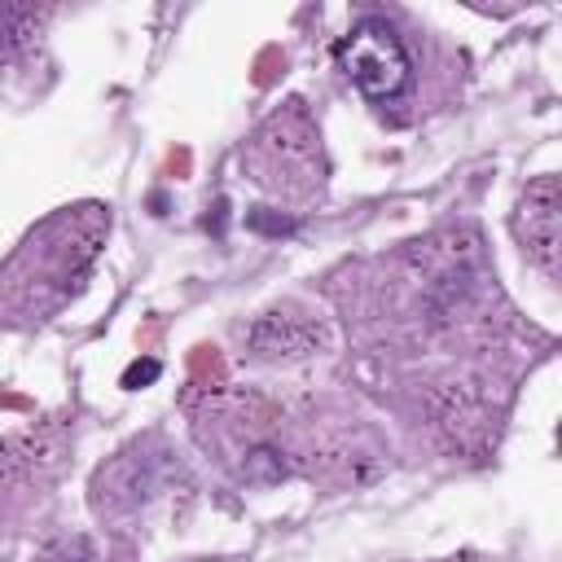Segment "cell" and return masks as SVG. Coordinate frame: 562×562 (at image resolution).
Wrapping results in <instances>:
<instances>
[{"label": "cell", "mask_w": 562, "mask_h": 562, "mask_svg": "<svg viewBox=\"0 0 562 562\" xmlns=\"http://www.w3.org/2000/svg\"><path fill=\"white\" fill-rule=\"evenodd\" d=\"M158 378V360H136L127 373H123V386H136V382H154Z\"/></svg>", "instance_id": "cell-6"}, {"label": "cell", "mask_w": 562, "mask_h": 562, "mask_svg": "<svg viewBox=\"0 0 562 562\" xmlns=\"http://www.w3.org/2000/svg\"><path fill=\"white\" fill-rule=\"evenodd\" d=\"M338 61L347 70V79L373 97V101H386V97H400L404 83H408V48L404 40L382 22V18H364L356 22L342 44H338Z\"/></svg>", "instance_id": "cell-2"}, {"label": "cell", "mask_w": 562, "mask_h": 562, "mask_svg": "<svg viewBox=\"0 0 562 562\" xmlns=\"http://www.w3.org/2000/svg\"><path fill=\"white\" fill-rule=\"evenodd\" d=\"M518 237L527 241V255L544 268L558 272V237H562V215H558V180L540 176L522 206H518Z\"/></svg>", "instance_id": "cell-3"}, {"label": "cell", "mask_w": 562, "mask_h": 562, "mask_svg": "<svg viewBox=\"0 0 562 562\" xmlns=\"http://www.w3.org/2000/svg\"><path fill=\"white\" fill-rule=\"evenodd\" d=\"M250 162H255V180L277 193H307L321 180V145L299 101L285 114H272L263 123V132L255 136Z\"/></svg>", "instance_id": "cell-1"}, {"label": "cell", "mask_w": 562, "mask_h": 562, "mask_svg": "<svg viewBox=\"0 0 562 562\" xmlns=\"http://www.w3.org/2000/svg\"><path fill=\"white\" fill-rule=\"evenodd\" d=\"M40 562H92V553H88L83 540H57L53 549H44Z\"/></svg>", "instance_id": "cell-5"}, {"label": "cell", "mask_w": 562, "mask_h": 562, "mask_svg": "<svg viewBox=\"0 0 562 562\" xmlns=\"http://www.w3.org/2000/svg\"><path fill=\"white\" fill-rule=\"evenodd\" d=\"M312 325H303V321H294V316H281V312H272V316H263L255 329H250V342H255V351L259 356H303L307 347H312Z\"/></svg>", "instance_id": "cell-4"}]
</instances>
